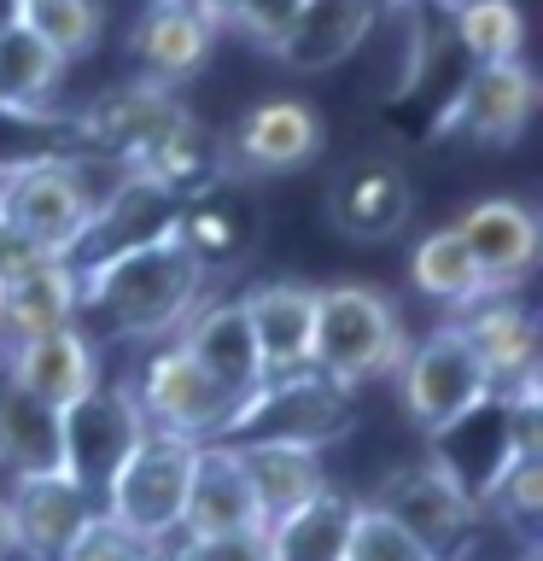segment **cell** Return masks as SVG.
Masks as SVG:
<instances>
[{"instance_id": "6da1fadb", "label": "cell", "mask_w": 543, "mask_h": 561, "mask_svg": "<svg viewBox=\"0 0 543 561\" xmlns=\"http://www.w3.org/2000/svg\"><path fill=\"white\" fill-rule=\"evenodd\" d=\"M205 293V263L175 234L117 252L77 275V328L117 340H170Z\"/></svg>"}, {"instance_id": "7a4b0ae2", "label": "cell", "mask_w": 543, "mask_h": 561, "mask_svg": "<svg viewBox=\"0 0 543 561\" xmlns=\"http://www.w3.org/2000/svg\"><path fill=\"white\" fill-rule=\"evenodd\" d=\"M123 175H129V164L100 152L12 158V164H0V240L65 257L88 217L117 193Z\"/></svg>"}, {"instance_id": "3957f363", "label": "cell", "mask_w": 543, "mask_h": 561, "mask_svg": "<svg viewBox=\"0 0 543 561\" xmlns=\"http://www.w3.org/2000/svg\"><path fill=\"white\" fill-rule=\"evenodd\" d=\"M403 322L397 305L368 280H333L315 287V333H310V368L345 392H357L362 380L397 375L403 363Z\"/></svg>"}, {"instance_id": "277c9868", "label": "cell", "mask_w": 543, "mask_h": 561, "mask_svg": "<svg viewBox=\"0 0 543 561\" xmlns=\"http://www.w3.org/2000/svg\"><path fill=\"white\" fill-rule=\"evenodd\" d=\"M193 438L175 433H140V445L123 456V468L100 491V515L129 526L140 543L170 550L182 533V503H187V473H193Z\"/></svg>"}, {"instance_id": "5b68a950", "label": "cell", "mask_w": 543, "mask_h": 561, "mask_svg": "<svg viewBox=\"0 0 543 561\" xmlns=\"http://www.w3.org/2000/svg\"><path fill=\"white\" fill-rule=\"evenodd\" d=\"M350 427V392L322 380L315 368L304 375H275L228 415L222 438L228 445H252V438H280V445H315L327 450Z\"/></svg>"}, {"instance_id": "8992f818", "label": "cell", "mask_w": 543, "mask_h": 561, "mask_svg": "<svg viewBox=\"0 0 543 561\" xmlns=\"http://www.w3.org/2000/svg\"><path fill=\"white\" fill-rule=\"evenodd\" d=\"M397 392H403V410L420 433H438L450 421H462L467 410H480L490 398V380L480 357L467 351L462 328L444 322L432 333L403 345V363H397Z\"/></svg>"}, {"instance_id": "52a82bcc", "label": "cell", "mask_w": 543, "mask_h": 561, "mask_svg": "<svg viewBox=\"0 0 543 561\" xmlns=\"http://www.w3.org/2000/svg\"><path fill=\"white\" fill-rule=\"evenodd\" d=\"M140 433H147V415L135 403V386L100 375L70 410H59V468L82 491H94V503H100L105 480L140 445Z\"/></svg>"}, {"instance_id": "ba28073f", "label": "cell", "mask_w": 543, "mask_h": 561, "mask_svg": "<svg viewBox=\"0 0 543 561\" xmlns=\"http://www.w3.org/2000/svg\"><path fill=\"white\" fill-rule=\"evenodd\" d=\"M135 403H140V415H147L152 433H175V438H193V445L222 438L228 415H234V398L187 357V345L175 340V333L158 340V351L140 363Z\"/></svg>"}, {"instance_id": "9c48e42d", "label": "cell", "mask_w": 543, "mask_h": 561, "mask_svg": "<svg viewBox=\"0 0 543 561\" xmlns=\"http://www.w3.org/2000/svg\"><path fill=\"white\" fill-rule=\"evenodd\" d=\"M187 105L158 82H129V88H112L100 94L88 112L77 117V135H82V152H100V158H117V164H147V158L175 140L187 129Z\"/></svg>"}, {"instance_id": "30bf717a", "label": "cell", "mask_w": 543, "mask_h": 561, "mask_svg": "<svg viewBox=\"0 0 543 561\" xmlns=\"http://www.w3.org/2000/svg\"><path fill=\"white\" fill-rule=\"evenodd\" d=\"M368 503L385 508V515H392L409 538L427 543L438 561H450L473 533H480V520H485V508L473 503L467 491L432 462V456H427V462H415V468H397Z\"/></svg>"}, {"instance_id": "8fae6325", "label": "cell", "mask_w": 543, "mask_h": 561, "mask_svg": "<svg viewBox=\"0 0 543 561\" xmlns=\"http://www.w3.org/2000/svg\"><path fill=\"white\" fill-rule=\"evenodd\" d=\"M77 322V270L53 252L0 240V345Z\"/></svg>"}, {"instance_id": "7c38bea8", "label": "cell", "mask_w": 543, "mask_h": 561, "mask_svg": "<svg viewBox=\"0 0 543 561\" xmlns=\"http://www.w3.org/2000/svg\"><path fill=\"white\" fill-rule=\"evenodd\" d=\"M94 491H82L65 468L42 473H12L7 485V520H12V556L24 561H59L70 538L94 515Z\"/></svg>"}, {"instance_id": "4fadbf2b", "label": "cell", "mask_w": 543, "mask_h": 561, "mask_svg": "<svg viewBox=\"0 0 543 561\" xmlns=\"http://www.w3.org/2000/svg\"><path fill=\"white\" fill-rule=\"evenodd\" d=\"M538 112V77L520 59L473 65L462 94L444 105V129H455L473 147H515Z\"/></svg>"}, {"instance_id": "5bb4252c", "label": "cell", "mask_w": 543, "mask_h": 561, "mask_svg": "<svg viewBox=\"0 0 543 561\" xmlns=\"http://www.w3.org/2000/svg\"><path fill=\"white\" fill-rule=\"evenodd\" d=\"M322 112L292 94H275V100H257L252 112L234 123L228 135V164L245 170V175H287V170H304L315 152H322Z\"/></svg>"}, {"instance_id": "9a60e30c", "label": "cell", "mask_w": 543, "mask_h": 561, "mask_svg": "<svg viewBox=\"0 0 543 561\" xmlns=\"http://www.w3.org/2000/svg\"><path fill=\"white\" fill-rule=\"evenodd\" d=\"M252 526H269L263 520V508L252 497V485H245V468L234 445H222V438H205L199 450H193V473H187V503H182V538H222V533H252Z\"/></svg>"}, {"instance_id": "2e32d148", "label": "cell", "mask_w": 543, "mask_h": 561, "mask_svg": "<svg viewBox=\"0 0 543 561\" xmlns=\"http://www.w3.org/2000/svg\"><path fill=\"white\" fill-rule=\"evenodd\" d=\"M7 357V375L24 386L30 398H42L47 410H70L88 386L100 380V351L88 328H53V333H30V340L0 345Z\"/></svg>"}, {"instance_id": "e0dca14e", "label": "cell", "mask_w": 543, "mask_h": 561, "mask_svg": "<svg viewBox=\"0 0 543 561\" xmlns=\"http://www.w3.org/2000/svg\"><path fill=\"white\" fill-rule=\"evenodd\" d=\"M462 234L485 293H515L538 263V217L520 199H480L450 222Z\"/></svg>"}, {"instance_id": "ac0fdd59", "label": "cell", "mask_w": 543, "mask_h": 561, "mask_svg": "<svg viewBox=\"0 0 543 561\" xmlns=\"http://www.w3.org/2000/svg\"><path fill=\"white\" fill-rule=\"evenodd\" d=\"M129 47L147 77L140 82H158V88H175L187 77H199L210 47H217V24L193 7V0H147L129 30Z\"/></svg>"}, {"instance_id": "d6986e66", "label": "cell", "mask_w": 543, "mask_h": 561, "mask_svg": "<svg viewBox=\"0 0 543 561\" xmlns=\"http://www.w3.org/2000/svg\"><path fill=\"white\" fill-rule=\"evenodd\" d=\"M175 340H182L187 357L199 363L228 398H234V410L257 392L263 380H269V375H263V357H257L252 328H245L240 298H222V305H193L187 322L175 328Z\"/></svg>"}, {"instance_id": "ffe728a7", "label": "cell", "mask_w": 543, "mask_h": 561, "mask_svg": "<svg viewBox=\"0 0 543 561\" xmlns=\"http://www.w3.org/2000/svg\"><path fill=\"white\" fill-rule=\"evenodd\" d=\"M450 322L462 328L467 351L480 357L490 392H508V386H520V380H538V328L508 293L473 298L467 310L450 316Z\"/></svg>"}, {"instance_id": "44dd1931", "label": "cell", "mask_w": 543, "mask_h": 561, "mask_svg": "<svg viewBox=\"0 0 543 561\" xmlns=\"http://www.w3.org/2000/svg\"><path fill=\"white\" fill-rule=\"evenodd\" d=\"M409 175L392 158H362L327 187V217L345 240H392L409 222Z\"/></svg>"}, {"instance_id": "7402d4cb", "label": "cell", "mask_w": 543, "mask_h": 561, "mask_svg": "<svg viewBox=\"0 0 543 561\" xmlns=\"http://www.w3.org/2000/svg\"><path fill=\"white\" fill-rule=\"evenodd\" d=\"M380 12L385 0H304L269 53L292 70H333L374 35Z\"/></svg>"}, {"instance_id": "603a6c76", "label": "cell", "mask_w": 543, "mask_h": 561, "mask_svg": "<svg viewBox=\"0 0 543 561\" xmlns=\"http://www.w3.org/2000/svg\"><path fill=\"white\" fill-rule=\"evenodd\" d=\"M245 328L257 340L263 375H304L310 368V333H315V287L298 280H263V287L240 293Z\"/></svg>"}, {"instance_id": "cb8c5ba5", "label": "cell", "mask_w": 543, "mask_h": 561, "mask_svg": "<svg viewBox=\"0 0 543 561\" xmlns=\"http://www.w3.org/2000/svg\"><path fill=\"white\" fill-rule=\"evenodd\" d=\"M252 228H257V210L245 199V187L228 182V175H210L175 205V240L205 263V275L210 263H234L252 245Z\"/></svg>"}, {"instance_id": "d4e9b609", "label": "cell", "mask_w": 543, "mask_h": 561, "mask_svg": "<svg viewBox=\"0 0 543 561\" xmlns=\"http://www.w3.org/2000/svg\"><path fill=\"white\" fill-rule=\"evenodd\" d=\"M228 445V438H222ZM245 485L263 508V520H280L292 508H304L310 497L327 491V462L315 445H280V438H252V445H234Z\"/></svg>"}, {"instance_id": "484cf974", "label": "cell", "mask_w": 543, "mask_h": 561, "mask_svg": "<svg viewBox=\"0 0 543 561\" xmlns=\"http://www.w3.org/2000/svg\"><path fill=\"white\" fill-rule=\"evenodd\" d=\"M350 515H357V497L327 485L304 508L269 520V561H345Z\"/></svg>"}, {"instance_id": "4316f807", "label": "cell", "mask_w": 543, "mask_h": 561, "mask_svg": "<svg viewBox=\"0 0 543 561\" xmlns=\"http://www.w3.org/2000/svg\"><path fill=\"white\" fill-rule=\"evenodd\" d=\"M59 82H65V59L47 42H35L24 24L0 30V112L42 117Z\"/></svg>"}, {"instance_id": "83f0119b", "label": "cell", "mask_w": 543, "mask_h": 561, "mask_svg": "<svg viewBox=\"0 0 543 561\" xmlns=\"http://www.w3.org/2000/svg\"><path fill=\"white\" fill-rule=\"evenodd\" d=\"M409 280H415L420 298L444 305L450 316L467 310L473 298H485V280H480V270H473L462 234H455L450 222L432 228V234H420V240L409 245Z\"/></svg>"}, {"instance_id": "f1b7e54d", "label": "cell", "mask_w": 543, "mask_h": 561, "mask_svg": "<svg viewBox=\"0 0 543 561\" xmlns=\"http://www.w3.org/2000/svg\"><path fill=\"white\" fill-rule=\"evenodd\" d=\"M450 30H455V47L467 53V65L520 59V42H525V18L515 0H455Z\"/></svg>"}, {"instance_id": "f546056e", "label": "cell", "mask_w": 543, "mask_h": 561, "mask_svg": "<svg viewBox=\"0 0 543 561\" xmlns=\"http://www.w3.org/2000/svg\"><path fill=\"white\" fill-rule=\"evenodd\" d=\"M18 24L70 65V59H82V53L100 47L105 7L100 0H18Z\"/></svg>"}, {"instance_id": "4dcf8cb0", "label": "cell", "mask_w": 543, "mask_h": 561, "mask_svg": "<svg viewBox=\"0 0 543 561\" xmlns=\"http://www.w3.org/2000/svg\"><path fill=\"white\" fill-rule=\"evenodd\" d=\"M345 561H438L420 538H409L403 526L374 508L368 497H357V515H350V538H345Z\"/></svg>"}, {"instance_id": "1f68e13d", "label": "cell", "mask_w": 543, "mask_h": 561, "mask_svg": "<svg viewBox=\"0 0 543 561\" xmlns=\"http://www.w3.org/2000/svg\"><path fill=\"white\" fill-rule=\"evenodd\" d=\"M164 550H152V543H140L129 526H117L112 515H88V526L77 538H70V550L59 561H158Z\"/></svg>"}, {"instance_id": "d6a6232c", "label": "cell", "mask_w": 543, "mask_h": 561, "mask_svg": "<svg viewBox=\"0 0 543 561\" xmlns=\"http://www.w3.org/2000/svg\"><path fill=\"white\" fill-rule=\"evenodd\" d=\"M170 561H269V526L222 533V538H182L170 543Z\"/></svg>"}, {"instance_id": "836d02e7", "label": "cell", "mask_w": 543, "mask_h": 561, "mask_svg": "<svg viewBox=\"0 0 543 561\" xmlns=\"http://www.w3.org/2000/svg\"><path fill=\"white\" fill-rule=\"evenodd\" d=\"M298 7H304V0H245L234 24H240L245 35H252V42L275 47V42H280V30H287L292 18H298Z\"/></svg>"}, {"instance_id": "e575fe53", "label": "cell", "mask_w": 543, "mask_h": 561, "mask_svg": "<svg viewBox=\"0 0 543 561\" xmlns=\"http://www.w3.org/2000/svg\"><path fill=\"white\" fill-rule=\"evenodd\" d=\"M193 7H199V12H205L217 30H228V24L240 18V7H245V0H193Z\"/></svg>"}, {"instance_id": "d590c367", "label": "cell", "mask_w": 543, "mask_h": 561, "mask_svg": "<svg viewBox=\"0 0 543 561\" xmlns=\"http://www.w3.org/2000/svg\"><path fill=\"white\" fill-rule=\"evenodd\" d=\"M12 556V520H7V485H0V561Z\"/></svg>"}, {"instance_id": "8d00e7d4", "label": "cell", "mask_w": 543, "mask_h": 561, "mask_svg": "<svg viewBox=\"0 0 543 561\" xmlns=\"http://www.w3.org/2000/svg\"><path fill=\"white\" fill-rule=\"evenodd\" d=\"M7 24H18V0H0V30Z\"/></svg>"}, {"instance_id": "74e56055", "label": "cell", "mask_w": 543, "mask_h": 561, "mask_svg": "<svg viewBox=\"0 0 543 561\" xmlns=\"http://www.w3.org/2000/svg\"><path fill=\"white\" fill-rule=\"evenodd\" d=\"M397 7H403V0H397ZM409 7H415V0H409ZM444 7H455V0H444Z\"/></svg>"}]
</instances>
